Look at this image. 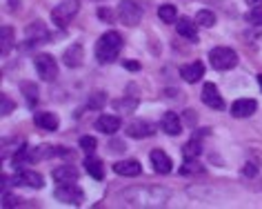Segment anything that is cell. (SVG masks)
Returning a JSON list of instances; mask_svg holds the SVG:
<instances>
[{"label":"cell","mask_w":262,"mask_h":209,"mask_svg":"<svg viewBox=\"0 0 262 209\" xmlns=\"http://www.w3.org/2000/svg\"><path fill=\"white\" fill-rule=\"evenodd\" d=\"M120 51H122V36L118 31H107L96 43V60L100 65H109L120 56Z\"/></svg>","instance_id":"obj_1"},{"label":"cell","mask_w":262,"mask_h":209,"mask_svg":"<svg viewBox=\"0 0 262 209\" xmlns=\"http://www.w3.org/2000/svg\"><path fill=\"white\" fill-rule=\"evenodd\" d=\"M209 60H211L213 69L227 71V69H233L235 65H238V56H235V51L229 49V47H215V49H211V54H209Z\"/></svg>","instance_id":"obj_2"},{"label":"cell","mask_w":262,"mask_h":209,"mask_svg":"<svg viewBox=\"0 0 262 209\" xmlns=\"http://www.w3.org/2000/svg\"><path fill=\"white\" fill-rule=\"evenodd\" d=\"M78 9H80V0H64V3H60L54 11H51V20L62 29V27H67V25L74 20Z\"/></svg>","instance_id":"obj_3"},{"label":"cell","mask_w":262,"mask_h":209,"mask_svg":"<svg viewBox=\"0 0 262 209\" xmlns=\"http://www.w3.org/2000/svg\"><path fill=\"white\" fill-rule=\"evenodd\" d=\"M36 71H38V76L42 78V80H56V76H58V62L54 60V56H49V54H40V56H36Z\"/></svg>","instance_id":"obj_4"},{"label":"cell","mask_w":262,"mask_h":209,"mask_svg":"<svg viewBox=\"0 0 262 209\" xmlns=\"http://www.w3.org/2000/svg\"><path fill=\"white\" fill-rule=\"evenodd\" d=\"M56 198L67 202V205H80V202L84 200V194H82V189L78 187L76 182H64V185H58Z\"/></svg>","instance_id":"obj_5"},{"label":"cell","mask_w":262,"mask_h":209,"mask_svg":"<svg viewBox=\"0 0 262 209\" xmlns=\"http://www.w3.org/2000/svg\"><path fill=\"white\" fill-rule=\"evenodd\" d=\"M118 16H120V20L124 25H129V27H136V25L140 23V18H142V9H140V5L136 3V0H122Z\"/></svg>","instance_id":"obj_6"},{"label":"cell","mask_w":262,"mask_h":209,"mask_svg":"<svg viewBox=\"0 0 262 209\" xmlns=\"http://www.w3.org/2000/svg\"><path fill=\"white\" fill-rule=\"evenodd\" d=\"M14 182L16 185H23V187H31V189H40L45 185L42 176L38 172H31V169H18L14 176Z\"/></svg>","instance_id":"obj_7"},{"label":"cell","mask_w":262,"mask_h":209,"mask_svg":"<svg viewBox=\"0 0 262 209\" xmlns=\"http://www.w3.org/2000/svg\"><path fill=\"white\" fill-rule=\"evenodd\" d=\"M255 109H258V102L251 100V98H240V100H235L231 104V116L233 118H249V116L255 114Z\"/></svg>","instance_id":"obj_8"},{"label":"cell","mask_w":262,"mask_h":209,"mask_svg":"<svg viewBox=\"0 0 262 209\" xmlns=\"http://www.w3.org/2000/svg\"><path fill=\"white\" fill-rule=\"evenodd\" d=\"M176 31H178L180 38H185V40H189V43L198 40V23H191L189 18L176 20Z\"/></svg>","instance_id":"obj_9"},{"label":"cell","mask_w":262,"mask_h":209,"mask_svg":"<svg viewBox=\"0 0 262 209\" xmlns=\"http://www.w3.org/2000/svg\"><path fill=\"white\" fill-rule=\"evenodd\" d=\"M202 102L207 104V107L211 109H222L225 107V100L220 98L218 89H215L213 82H205V87H202Z\"/></svg>","instance_id":"obj_10"},{"label":"cell","mask_w":262,"mask_h":209,"mask_svg":"<svg viewBox=\"0 0 262 209\" xmlns=\"http://www.w3.org/2000/svg\"><path fill=\"white\" fill-rule=\"evenodd\" d=\"M120 125H122L120 118H118V116H111V114H102V116H98V120H96V129L102 134H107V136L116 134L118 129H120Z\"/></svg>","instance_id":"obj_11"},{"label":"cell","mask_w":262,"mask_h":209,"mask_svg":"<svg viewBox=\"0 0 262 209\" xmlns=\"http://www.w3.org/2000/svg\"><path fill=\"white\" fill-rule=\"evenodd\" d=\"M127 134L131 138H147L154 134V125L147 120H131L127 125Z\"/></svg>","instance_id":"obj_12"},{"label":"cell","mask_w":262,"mask_h":209,"mask_svg":"<svg viewBox=\"0 0 262 209\" xmlns=\"http://www.w3.org/2000/svg\"><path fill=\"white\" fill-rule=\"evenodd\" d=\"M160 127H162V132H167L169 136H178L182 132L180 116L176 112H167L165 116H162V120H160Z\"/></svg>","instance_id":"obj_13"},{"label":"cell","mask_w":262,"mask_h":209,"mask_svg":"<svg viewBox=\"0 0 262 209\" xmlns=\"http://www.w3.org/2000/svg\"><path fill=\"white\" fill-rule=\"evenodd\" d=\"M180 76L185 78L187 82H198L202 76H205V65H202L200 60H195V62H189V65H185V67L180 69Z\"/></svg>","instance_id":"obj_14"},{"label":"cell","mask_w":262,"mask_h":209,"mask_svg":"<svg viewBox=\"0 0 262 209\" xmlns=\"http://www.w3.org/2000/svg\"><path fill=\"white\" fill-rule=\"evenodd\" d=\"M114 172L118 176H127V178H131V176H138L142 172V167H140L138 160H118L114 165Z\"/></svg>","instance_id":"obj_15"},{"label":"cell","mask_w":262,"mask_h":209,"mask_svg":"<svg viewBox=\"0 0 262 209\" xmlns=\"http://www.w3.org/2000/svg\"><path fill=\"white\" fill-rule=\"evenodd\" d=\"M151 165H154V169L158 174H169L171 172V158H169L165 152H160V149H154L151 152Z\"/></svg>","instance_id":"obj_16"},{"label":"cell","mask_w":262,"mask_h":209,"mask_svg":"<svg viewBox=\"0 0 262 209\" xmlns=\"http://www.w3.org/2000/svg\"><path fill=\"white\" fill-rule=\"evenodd\" d=\"M62 60L64 65H67L69 69H74V67H80L82 65V45H71V47L62 54Z\"/></svg>","instance_id":"obj_17"},{"label":"cell","mask_w":262,"mask_h":209,"mask_svg":"<svg viewBox=\"0 0 262 209\" xmlns=\"http://www.w3.org/2000/svg\"><path fill=\"white\" fill-rule=\"evenodd\" d=\"M34 122L40 129H45V132H56L58 129V118L51 112H38L34 116Z\"/></svg>","instance_id":"obj_18"},{"label":"cell","mask_w":262,"mask_h":209,"mask_svg":"<svg viewBox=\"0 0 262 209\" xmlns=\"http://www.w3.org/2000/svg\"><path fill=\"white\" fill-rule=\"evenodd\" d=\"M84 167H87V174L91 178L96 180H102L104 178V167H102V160L100 158H94V156H87V160H84Z\"/></svg>","instance_id":"obj_19"},{"label":"cell","mask_w":262,"mask_h":209,"mask_svg":"<svg viewBox=\"0 0 262 209\" xmlns=\"http://www.w3.org/2000/svg\"><path fill=\"white\" fill-rule=\"evenodd\" d=\"M54 180L58 185H64V182H76L78 180V172L74 167H58L54 169Z\"/></svg>","instance_id":"obj_20"},{"label":"cell","mask_w":262,"mask_h":209,"mask_svg":"<svg viewBox=\"0 0 262 209\" xmlns=\"http://www.w3.org/2000/svg\"><path fill=\"white\" fill-rule=\"evenodd\" d=\"M49 34H47V29L42 27V23H34L31 27L27 29V40H29V45H36V43H40V40H45Z\"/></svg>","instance_id":"obj_21"},{"label":"cell","mask_w":262,"mask_h":209,"mask_svg":"<svg viewBox=\"0 0 262 209\" xmlns=\"http://www.w3.org/2000/svg\"><path fill=\"white\" fill-rule=\"evenodd\" d=\"M195 23L202 25V27H213L215 25V14L213 11H209V9H200L198 16H195Z\"/></svg>","instance_id":"obj_22"},{"label":"cell","mask_w":262,"mask_h":209,"mask_svg":"<svg viewBox=\"0 0 262 209\" xmlns=\"http://www.w3.org/2000/svg\"><path fill=\"white\" fill-rule=\"evenodd\" d=\"M200 152H202V147H200V142L195 140V138L189 140L187 145L182 147V154H185V158H189V160H191V158H198Z\"/></svg>","instance_id":"obj_23"},{"label":"cell","mask_w":262,"mask_h":209,"mask_svg":"<svg viewBox=\"0 0 262 209\" xmlns=\"http://www.w3.org/2000/svg\"><path fill=\"white\" fill-rule=\"evenodd\" d=\"M158 18L162 23H173L176 20V7L173 5H160L158 7Z\"/></svg>","instance_id":"obj_24"},{"label":"cell","mask_w":262,"mask_h":209,"mask_svg":"<svg viewBox=\"0 0 262 209\" xmlns=\"http://www.w3.org/2000/svg\"><path fill=\"white\" fill-rule=\"evenodd\" d=\"M11 43H14V31H11V27H3V56L9 54Z\"/></svg>","instance_id":"obj_25"},{"label":"cell","mask_w":262,"mask_h":209,"mask_svg":"<svg viewBox=\"0 0 262 209\" xmlns=\"http://www.w3.org/2000/svg\"><path fill=\"white\" fill-rule=\"evenodd\" d=\"M20 89H23V94H27L29 104H36V100H38V87H36V85L23 82V85H20Z\"/></svg>","instance_id":"obj_26"},{"label":"cell","mask_w":262,"mask_h":209,"mask_svg":"<svg viewBox=\"0 0 262 209\" xmlns=\"http://www.w3.org/2000/svg\"><path fill=\"white\" fill-rule=\"evenodd\" d=\"M195 172H200V167H198V162H195V158H185V162H182V169H180V174L185 176V174H195Z\"/></svg>","instance_id":"obj_27"},{"label":"cell","mask_w":262,"mask_h":209,"mask_svg":"<svg viewBox=\"0 0 262 209\" xmlns=\"http://www.w3.org/2000/svg\"><path fill=\"white\" fill-rule=\"evenodd\" d=\"M80 147L87 154H94L96 147H98V142H96V138H91V136H82V138H80Z\"/></svg>","instance_id":"obj_28"},{"label":"cell","mask_w":262,"mask_h":209,"mask_svg":"<svg viewBox=\"0 0 262 209\" xmlns=\"http://www.w3.org/2000/svg\"><path fill=\"white\" fill-rule=\"evenodd\" d=\"M247 20L251 25H260L262 27V7H251V11L247 14Z\"/></svg>","instance_id":"obj_29"},{"label":"cell","mask_w":262,"mask_h":209,"mask_svg":"<svg viewBox=\"0 0 262 209\" xmlns=\"http://www.w3.org/2000/svg\"><path fill=\"white\" fill-rule=\"evenodd\" d=\"M0 112H3V116H9L14 112V102H11L7 96H0Z\"/></svg>","instance_id":"obj_30"},{"label":"cell","mask_w":262,"mask_h":209,"mask_svg":"<svg viewBox=\"0 0 262 209\" xmlns=\"http://www.w3.org/2000/svg\"><path fill=\"white\" fill-rule=\"evenodd\" d=\"M114 107L118 109V112H122V109H134L136 107V100H131V98H127V100H116Z\"/></svg>","instance_id":"obj_31"},{"label":"cell","mask_w":262,"mask_h":209,"mask_svg":"<svg viewBox=\"0 0 262 209\" xmlns=\"http://www.w3.org/2000/svg\"><path fill=\"white\" fill-rule=\"evenodd\" d=\"M255 172H258V169H255V167L251 165V162H249V165H245V174H247V176H253Z\"/></svg>","instance_id":"obj_32"},{"label":"cell","mask_w":262,"mask_h":209,"mask_svg":"<svg viewBox=\"0 0 262 209\" xmlns=\"http://www.w3.org/2000/svg\"><path fill=\"white\" fill-rule=\"evenodd\" d=\"M249 7H262V0H247Z\"/></svg>","instance_id":"obj_33"},{"label":"cell","mask_w":262,"mask_h":209,"mask_svg":"<svg viewBox=\"0 0 262 209\" xmlns=\"http://www.w3.org/2000/svg\"><path fill=\"white\" fill-rule=\"evenodd\" d=\"M124 67H127V69H140V65H138V62H129V60H127V62H124Z\"/></svg>","instance_id":"obj_34"},{"label":"cell","mask_w":262,"mask_h":209,"mask_svg":"<svg viewBox=\"0 0 262 209\" xmlns=\"http://www.w3.org/2000/svg\"><path fill=\"white\" fill-rule=\"evenodd\" d=\"M258 85H260V89H262V74L258 76Z\"/></svg>","instance_id":"obj_35"}]
</instances>
